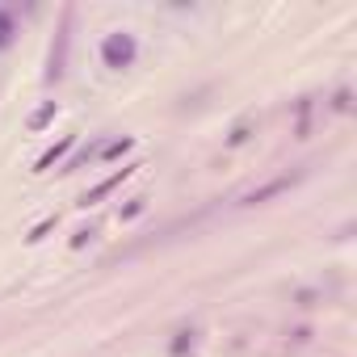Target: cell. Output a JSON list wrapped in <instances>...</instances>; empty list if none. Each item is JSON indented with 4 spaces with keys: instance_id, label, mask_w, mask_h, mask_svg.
Masks as SVG:
<instances>
[{
    "instance_id": "obj_6",
    "label": "cell",
    "mask_w": 357,
    "mask_h": 357,
    "mask_svg": "<svg viewBox=\"0 0 357 357\" xmlns=\"http://www.w3.org/2000/svg\"><path fill=\"white\" fill-rule=\"evenodd\" d=\"M51 114H55V101H47V105L34 114V122H30V126H34V130H38V126H47V122H51Z\"/></svg>"
},
{
    "instance_id": "obj_7",
    "label": "cell",
    "mask_w": 357,
    "mask_h": 357,
    "mask_svg": "<svg viewBox=\"0 0 357 357\" xmlns=\"http://www.w3.org/2000/svg\"><path fill=\"white\" fill-rule=\"evenodd\" d=\"M286 185H290V181H273V185H265V190H257V194H252L248 202H261V198H269V194H278V190H286Z\"/></svg>"
},
{
    "instance_id": "obj_2",
    "label": "cell",
    "mask_w": 357,
    "mask_h": 357,
    "mask_svg": "<svg viewBox=\"0 0 357 357\" xmlns=\"http://www.w3.org/2000/svg\"><path fill=\"white\" fill-rule=\"evenodd\" d=\"M130 172H135V168H118V172H109V176H105V181H101V185H93V190H89V194H84L80 202H84V206H93V202H101V198H105L109 190H118V185L126 181V176H130Z\"/></svg>"
},
{
    "instance_id": "obj_3",
    "label": "cell",
    "mask_w": 357,
    "mask_h": 357,
    "mask_svg": "<svg viewBox=\"0 0 357 357\" xmlns=\"http://www.w3.org/2000/svg\"><path fill=\"white\" fill-rule=\"evenodd\" d=\"M13 34H17L13 13H9V9H0V51H9V47H13Z\"/></svg>"
},
{
    "instance_id": "obj_4",
    "label": "cell",
    "mask_w": 357,
    "mask_h": 357,
    "mask_svg": "<svg viewBox=\"0 0 357 357\" xmlns=\"http://www.w3.org/2000/svg\"><path fill=\"white\" fill-rule=\"evenodd\" d=\"M72 143H76L72 135H68V139H59V143H55V147H51V151H47L43 160H38V172H43V168H51V164H55V160H59L63 151H72Z\"/></svg>"
},
{
    "instance_id": "obj_1",
    "label": "cell",
    "mask_w": 357,
    "mask_h": 357,
    "mask_svg": "<svg viewBox=\"0 0 357 357\" xmlns=\"http://www.w3.org/2000/svg\"><path fill=\"white\" fill-rule=\"evenodd\" d=\"M135 55H139V47H135V34H126V30H114V34H105V43H101V59H105V68L122 72V68H130V63H135Z\"/></svg>"
},
{
    "instance_id": "obj_5",
    "label": "cell",
    "mask_w": 357,
    "mask_h": 357,
    "mask_svg": "<svg viewBox=\"0 0 357 357\" xmlns=\"http://www.w3.org/2000/svg\"><path fill=\"white\" fill-rule=\"evenodd\" d=\"M122 151H130V139H114V143H105V147H101V160H118Z\"/></svg>"
}]
</instances>
